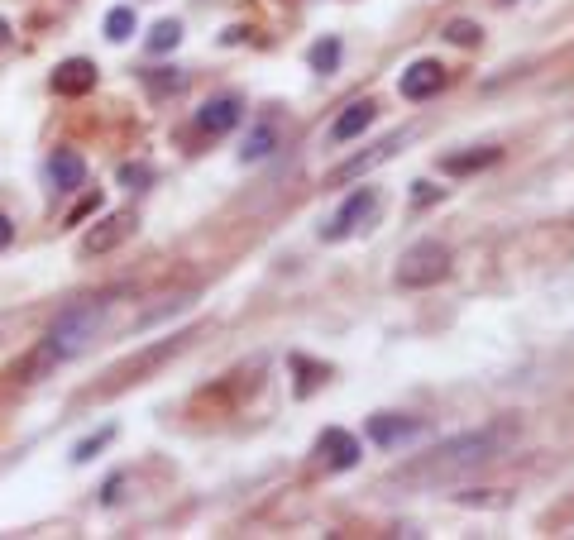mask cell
Masks as SVG:
<instances>
[{
	"label": "cell",
	"instance_id": "cell-3",
	"mask_svg": "<svg viewBox=\"0 0 574 540\" xmlns=\"http://www.w3.org/2000/svg\"><path fill=\"white\" fill-rule=\"evenodd\" d=\"M445 278H450V249H445L441 239H421V244H412V249L398 259V268H393V282L407 287V292L436 287V282H445Z\"/></svg>",
	"mask_w": 574,
	"mask_h": 540
},
{
	"label": "cell",
	"instance_id": "cell-24",
	"mask_svg": "<svg viewBox=\"0 0 574 540\" xmlns=\"http://www.w3.org/2000/svg\"><path fill=\"white\" fill-rule=\"evenodd\" d=\"M96 211H101V192L82 196V201H77V206L67 211V225H82V220H87V216H96Z\"/></svg>",
	"mask_w": 574,
	"mask_h": 540
},
{
	"label": "cell",
	"instance_id": "cell-6",
	"mask_svg": "<svg viewBox=\"0 0 574 540\" xmlns=\"http://www.w3.org/2000/svg\"><path fill=\"white\" fill-rule=\"evenodd\" d=\"M240 120H244V101H240V96H211V101L192 115V130L206 134V139H221V134H230Z\"/></svg>",
	"mask_w": 574,
	"mask_h": 540
},
{
	"label": "cell",
	"instance_id": "cell-10",
	"mask_svg": "<svg viewBox=\"0 0 574 540\" xmlns=\"http://www.w3.org/2000/svg\"><path fill=\"white\" fill-rule=\"evenodd\" d=\"M316 454H321L331 469H354V464L364 459V445H359V435L331 426V431H321V440H316Z\"/></svg>",
	"mask_w": 574,
	"mask_h": 540
},
{
	"label": "cell",
	"instance_id": "cell-23",
	"mask_svg": "<svg viewBox=\"0 0 574 540\" xmlns=\"http://www.w3.org/2000/svg\"><path fill=\"white\" fill-rule=\"evenodd\" d=\"M120 187H130V192H144L149 182H154V168L149 163H120Z\"/></svg>",
	"mask_w": 574,
	"mask_h": 540
},
{
	"label": "cell",
	"instance_id": "cell-25",
	"mask_svg": "<svg viewBox=\"0 0 574 540\" xmlns=\"http://www.w3.org/2000/svg\"><path fill=\"white\" fill-rule=\"evenodd\" d=\"M445 187H431V182H412V196H417V206H431L436 196H441Z\"/></svg>",
	"mask_w": 574,
	"mask_h": 540
},
{
	"label": "cell",
	"instance_id": "cell-13",
	"mask_svg": "<svg viewBox=\"0 0 574 540\" xmlns=\"http://www.w3.org/2000/svg\"><path fill=\"white\" fill-rule=\"evenodd\" d=\"M91 87H96V63H87V58H67L53 72V91L58 96H87Z\"/></svg>",
	"mask_w": 574,
	"mask_h": 540
},
{
	"label": "cell",
	"instance_id": "cell-5",
	"mask_svg": "<svg viewBox=\"0 0 574 540\" xmlns=\"http://www.w3.org/2000/svg\"><path fill=\"white\" fill-rule=\"evenodd\" d=\"M421 431H426L421 416H398V411H378V416L364 421V435L374 440L378 450H402V445H412Z\"/></svg>",
	"mask_w": 574,
	"mask_h": 540
},
{
	"label": "cell",
	"instance_id": "cell-8",
	"mask_svg": "<svg viewBox=\"0 0 574 540\" xmlns=\"http://www.w3.org/2000/svg\"><path fill=\"white\" fill-rule=\"evenodd\" d=\"M134 230H139V216H134V211H115V216H106L91 235H82V254H111L115 244H125Z\"/></svg>",
	"mask_w": 574,
	"mask_h": 540
},
{
	"label": "cell",
	"instance_id": "cell-15",
	"mask_svg": "<svg viewBox=\"0 0 574 540\" xmlns=\"http://www.w3.org/2000/svg\"><path fill=\"white\" fill-rule=\"evenodd\" d=\"M273 149H278V125H268V120H259L254 130L244 134L240 158H244V163H264V158H268Z\"/></svg>",
	"mask_w": 574,
	"mask_h": 540
},
{
	"label": "cell",
	"instance_id": "cell-21",
	"mask_svg": "<svg viewBox=\"0 0 574 540\" xmlns=\"http://www.w3.org/2000/svg\"><path fill=\"white\" fill-rule=\"evenodd\" d=\"M130 34H134V10L130 5H115L111 15H106V39H111V44H125Z\"/></svg>",
	"mask_w": 574,
	"mask_h": 540
},
{
	"label": "cell",
	"instance_id": "cell-1",
	"mask_svg": "<svg viewBox=\"0 0 574 540\" xmlns=\"http://www.w3.org/2000/svg\"><path fill=\"white\" fill-rule=\"evenodd\" d=\"M508 440H512V426H484V431L450 435L431 454H421L417 464H407L398 478H407V483H445V478L464 474V469H479L488 459H498L508 450Z\"/></svg>",
	"mask_w": 574,
	"mask_h": 540
},
{
	"label": "cell",
	"instance_id": "cell-22",
	"mask_svg": "<svg viewBox=\"0 0 574 540\" xmlns=\"http://www.w3.org/2000/svg\"><path fill=\"white\" fill-rule=\"evenodd\" d=\"M445 39H450V44H460V48H479V44H484V29H479L474 20H450V24H445Z\"/></svg>",
	"mask_w": 574,
	"mask_h": 540
},
{
	"label": "cell",
	"instance_id": "cell-2",
	"mask_svg": "<svg viewBox=\"0 0 574 540\" xmlns=\"http://www.w3.org/2000/svg\"><path fill=\"white\" fill-rule=\"evenodd\" d=\"M106 311H111V297L67 306L63 316L53 321V330L44 335V345H39V354H34L29 373H44V368H53V364H67V359L87 354V349L96 345V335H101V325H106Z\"/></svg>",
	"mask_w": 574,
	"mask_h": 540
},
{
	"label": "cell",
	"instance_id": "cell-19",
	"mask_svg": "<svg viewBox=\"0 0 574 540\" xmlns=\"http://www.w3.org/2000/svg\"><path fill=\"white\" fill-rule=\"evenodd\" d=\"M177 44H182V24L177 20H158L149 29V53H173Z\"/></svg>",
	"mask_w": 574,
	"mask_h": 540
},
{
	"label": "cell",
	"instance_id": "cell-14",
	"mask_svg": "<svg viewBox=\"0 0 574 540\" xmlns=\"http://www.w3.org/2000/svg\"><path fill=\"white\" fill-rule=\"evenodd\" d=\"M493 163H503V149L498 144H484V149H464V153H450L441 158V173L445 177H469V173H484Z\"/></svg>",
	"mask_w": 574,
	"mask_h": 540
},
{
	"label": "cell",
	"instance_id": "cell-26",
	"mask_svg": "<svg viewBox=\"0 0 574 540\" xmlns=\"http://www.w3.org/2000/svg\"><path fill=\"white\" fill-rule=\"evenodd\" d=\"M120 497H125V478H120V474L106 478V493H101V502H106V507H115Z\"/></svg>",
	"mask_w": 574,
	"mask_h": 540
},
{
	"label": "cell",
	"instance_id": "cell-7",
	"mask_svg": "<svg viewBox=\"0 0 574 540\" xmlns=\"http://www.w3.org/2000/svg\"><path fill=\"white\" fill-rule=\"evenodd\" d=\"M441 87H445V67L436 58H417L412 67H402V77H398L402 101H431Z\"/></svg>",
	"mask_w": 574,
	"mask_h": 540
},
{
	"label": "cell",
	"instance_id": "cell-27",
	"mask_svg": "<svg viewBox=\"0 0 574 540\" xmlns=\"http://www.w3.org/2000/svg\"><path fill=\"white\" fill-rule=\"evenodd\" d=\"M10 244H15V225H10V216L0 211V254H5Z\"/></svg>",
	"mask_w": 574,
	"mask_h": 540
},
{
	"label": "cell",
	"instance_id": "cell-4",
	"mask_svg": "<svg viewBox=\"0 0 574 540\" xmlns=\"http://www.w3.org/2000/svg\"><path fill=\"white\" fill-rule=\"evenodd\" d=\"M378 201H383L378 187H354V192L340 201V211L321 225V239H326V244H340V239H350L354 230H364V225L378 216Z\"/></svg>",
	"mask_w": 574,
	"mask_h": 540
},
{
	"label": "cell",
	"instance_id": "cell-9",
	"mask_svg": "<svg viewBox=\"0 0 574 540\" xmlns=\"http://www.w3.org/2000/svg\"><path fill=\"white\" fill-rule=\"evenodd\" d=\"M402 144H407V134H388V139H383V144H374L369 153H359V158H350V163H340V168H335V173L326 177V182H331V187H340V182H359V177L369 173V168L388 163V158H393V153H398Z\"/></svg>",
	"mask_w": 574,
	"mask_h": 540
},
{
	"label": "cell",
	"instance_id": "cell-18",
	"mask_svg": "<svg viewBox=\"0 0 574 540\" xmlns=\"http://www.w3.org/2000/svg\"><path fill=\"white\" fill-rule=\"evenodd\" d=\"M292 368L302 373V383H297V397H311V392L321 388L326 378H331V368L326 364H311V359H302V354H292Z\"/></svg>",
	"mask_w": 574,
	"mask_h": 540
},
{
	"label": "cell",
	"instance_id": "cell-16",
	"mask_svg": "<svg viewBox=\"0 0 574 540\" xmlns=\"http://www.w3.org/2000/svg\"><path fill=\"white\" fill-rule=\"evenodd\" d=\"M340 58H345V44H340L335 34H326V39H316V44L307 48L311 72H321V77H331V72H340Z\"/></svg>",
	"mask_w": 574,
	"mask_h": 540
},
{
	"label": "cell",
	"instance_id": "cell-12",
	"mask_svg": "<svg viewBox=\"0 0 574 540\" xmlns=\"http://www.w3.org/2000/svg\"><path fill=\"white\" fill-rule=\"evenodd\" d=\"M48 182H53V192H77L87 182V158L77 149H58L48 158Z\"/></svg>",
	"mask_w": 574,
	"mask_h": 540
},
{
	"label": "cell",
	"instance_id": "cell-20",
	"mask_svg": "<svg viewBox=\"0 0 574 540\" xmlns=\"http://www.w3.org/2000/svg\"><path fill=\"white\" fill-rule=\"evenodd\" d=\"M111 440H115V426H101L96 435H87V440H77V450H72V464H91V459H96V454L106 450Z\"/></svg>",
	"mask_w": 574,
	"mask_h": 540
},
{
	"label": "cell",
	"instance_id": "cell-17",
	"mask_svg": "<svg viewBox=\"0 0 574 540\" xmlns=\"http://www.w3.org/2000/svg\"><path fill=\"white\" fill-rule=\"evenodd\" d=\"M144 87H149V96H177L187 87V77L177 67H154V72H144Z\"/></svg>",
	"mask_w": 574,
	"mask_h": 540
},
{
	"label": "cell",
	"instance_id": "cell-11",
	"mask_svg": "<svg viewBox=\"0 0 574 540\" xmlns=\"http://www.w3.org/2000/svg\"><path fill=\"white\" fill-rule=\"evenodd\" d=\"M374 115H378V106L369 101V96H364V101H350V106L335 115V125H331L326 139H331V144H350V139H359V134L374 125Z\"/></svg>",
	"mask_w": 574,
	"mask_h": 540
},
{
	"label": "cell",
	"instance_id": "cell-28",
	"mask_svg": "<svg viewBox=\"0 0 574 540\" xmlns=\"http://www.w3.org/2000/svg\"><path fill=\"white\" fill-rule=\"evenodd\" d=\"M498 5H512V0H498Z\"/></svg>",
	"mask_w": 574,
	"mask_h": 540
}]
</instances>
